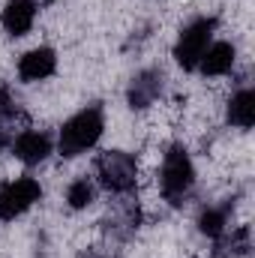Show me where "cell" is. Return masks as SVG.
I'll return each mask as SVG.
<instances>
[{"label": "cell", "instance_id": "6da1fadb", "mask_svg": "<svg viewBox=\"0 0 255 258\" xmlns=\"http://www.w3.org/2000/svg\"><path fill=\"white\" fill-rule=\"evenodd\" d=\"M102 129H105V114H102V105L93 102L87 108H81L78 114H72L63 123L60 135H57V150L63 159L72 156H81L87 153L99 138H102Z\"/></svg>", "mask_w": 255, "mask_h": 258}, {"label": "cell", "instance_id": "7a4b0ae2", "mask_svg": "<svg viewBox=\"0 0 255 258\" xmlns=\"http://www.w3.org/2000/svg\"><path fill=\"white\" fill-rule=\"evenodd\" d=\"M159 189L171 207H183L189 201L195 189V168H192L189 150L183 144H171L165 150L162 168H159Z\"/></svg>", "mask_w": 255, "mask_h": 258}, {"label": "cell", "instance_id": "3957f363", "mask_svg": "<svg viewBox=\"0 0 255 258\" xmlns=\"http://www.w3.org/2000/svg\"><path fill=\"white\" fill-rule=\"evenodd\" d=\"M99 186L114 195H129L138 183V162L126 150H105L96 156Z\"/></svg>", "mask_w": 255, "mask_h": 258}, {"label": "cell", "instance_id": "277c9868", "mask_svg": "<svg viewBox=\"0 0 255 258\" xmlns=\"http://www.w3.org/2000/svg\"><path fill=\"white\" fill-rule=\"evenodd\" d=\"M216 18L213 15H201V18H195L189 21L183 30H180V36H177V45H174V60L180 63V69H198L201 63V57H204V51L210 48V42H213V33H216Z\"/></svg>", "mask_w": 255, "mask_h": 258}, {"label": "cell", "instance_id": "5b68a950", "mask_svg": "<svg viewBox=\"0 0 255 258\" xmlns=\"http://www.w3.org/2000/svg\"><path fill=\"white\" fill-rule=\"evenodd\" d=\"M138 225H141V207H138V201H132V198L114 201V204L108 207V213L102 216V222H99L102 237L111 240V243H117V246L126 243L129 237L138 231Z\"/></svg>", "mask_w": 255, "mask_h": 258}, {"label": "cell", "instance_id": "8992f818", "mask_svg": "<svg viewBox=\"0 0 255 258\" xmlns=\"http://www.w3.org/2000/svg\"><path fill=\"white\" fill-rule=\"evenodd\" d=\"M42 198V186L33 177H15L0 186V222H9L21 213H27Z\"/></svg>", "mask_w": 255, "mask_h": 258}, {"label": "cell", "instance_id": "52a82bcc", "mask_svg": "<svg viewBox=\"0 0 255 258\" xmlns=\"http://www.w3.org/2000/svg\"><path fill=\"white\" fill-rule=\"evenodd\" d=\"M162 87H165V72H162V69L150 66V69L135 72L132 81H129V87H126L129 108H132V111H144V108H150V105L162 96Z\"/></svg>", "mask_w": 255, "mask_h": 258}, {"label": "cell", "instance_id": "ba28073f", "mask_svg": "<svg viewBox=\"0 0 255 258\" xmlns=\"http://www.w3.org/2000/svg\"><path fill=\"white\" fill-rule=\"evenodd\" d=\"M27 123H30V117H27L18 93L9 84H0V150L9 147L12 138L21 129H27Z\"/></svg>", "mask_w": 255, "mask_h": 258}, {"label": "cell", "instance_id": "9c48e42d", "mask_svg": "<svg viewBox=\"0 0 255 258\" xmlns=\"http://www.w3.org/2000/svg\"><path fill=\"white\" fill-rule=\"evenodd\" d=\"M12 153L18 162L24 165H39L48 159L51 153V135L48 132H39V129H21L15 138H12Z\"/></svg>", "mask_w": 255, "mask_h": 258}, {"label": "cell", "instance_id": "30bf717a", "mask_svg": "<svg viewBox=\"0 0 255 258\" xmlns=\"http://www.w3.org/2000/svg\"><path fill=\"white\" fill-rule=\"evenodd\" d=\"M231 210H234V198H222L216 204H207L201 213H198V231L210 240H219L225 231H228V222H231Z\"/></svg>", "mask_w": 255, "mask_h": 258}, {"label": "cell", "instance_id": "8fae6325", "mask_svg": "<svg viewBox=\"0 0 255 258\" xmlns=\"http://www.w3.org/2000/svg\"><path fill=\"white\" fill-rule=\"evenodd\" d=\"M0 21L9 36H24L36 21V0H6Z\"/></svg>", "mask_w": 255, "mask_h": 258}, {"label": "cell", "instance_id": "7c38bea8", "mask_svg": "<svg viewBox=\"0 0 255 258\" xmlns=\"http://www.w3.org/2000/svg\"><path fill=\"white\" fill-rule=\"evenodd\" d=\"M54 69H57V54L42 45V48H33V51L21 54V60H18V78L21 81H42V78L54 75Z\"/></svg>", "mask_w": 255, "mask_h": 258}, {"label": "cell", "instance_id": "4fadbf2b", "mask_svg": "<svg viewBox=\"0 0 255 258\" xmlns=\"http://www.w3.org/2000/svg\"><path fill=\"white\" fill-rule=\"evenodd\" d=\"M234 60H237V51H234L231 42H210V48L204 51L198 69H201V75L216 78V75H228L234 69Z\"/></svg>", "mask_w": 255, "mask_h": 258}, {"label": "cell", "instance_id": "5bb4252c", "mask_svg": "<svg viewBox=\"0 0 255 258\" xmlns=\"http://www.w3.org/2000/svg\"><path fill=\"white\" fill-rule=\"evenodd\" d=\"M228 123L237 129H249L255 123V90L252 87H240L231 102H228V111H225Z\"/></svg>", "mask_w": 255, "mask_h": 258}, {"label": "cell", "instance_id": "9a60e30c", "mask_svg": "<svg viewBox=\"0 0 255 258\" xmlns=\"http://www.w3.org/2000/svg\"><path fill=\"white\" fill-rule=\"evenodd\" d=\"M66 201H69L72 210H84V207H90V204L96 201V186H93V180H90V177H78V180H72L69 189H66Z\"/></svg>", "mask_w": 255, "mask_h": 258}, {"label": "cell", "instance_id": "2e32d148", "mask_svg": "<svg viewBox=\"0 0 255 258\" xmlns=\"http://www.w3.org/2000/svg\"><path fill=\"white\" fill-rule=\"evenodd\" d=\"M78 258H120V246L111 243V240H102V243H96V246L81 249Z\"/></svg>", "mask_w": 255, "mask_h": 258}]
</instances>
